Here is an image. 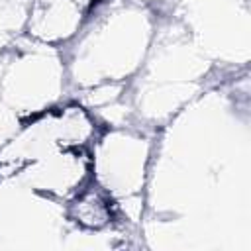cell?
Listing matches in <instances>:
<instances>
[{"instance_id": "obj_1", "label": "cell", "mask_w": 251, "mask_h": 251, "mask_svg": "<svg viewBox=\"0 0 251 251\" xmlns=\"http://www.w3.org/2000/svg\"><path fill=\"white\" fill-rule=\"evenodd\" d=\"M94 2H100V0H94Z\"/></svg>"}]
</instances>
